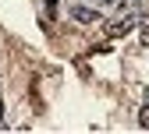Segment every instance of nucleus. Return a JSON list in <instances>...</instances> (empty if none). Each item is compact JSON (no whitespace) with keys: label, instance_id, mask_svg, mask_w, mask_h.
I'll return each mask as SVG.
<instances>
[{"label":"nucleus","instance_id":"1","mask_svg":"<svg viewBox=\"0 0 149 134\" xmlns=\"http://www.w3.org/2000/svg\"><path fill=\"white\" fill-rule=\"evenodd\" d=\"M71 14H74V18H78V21H96V18H100L96 11H89V7H74Z\"/></svg>","mask_w":149,"mask_h":134}]
</instances>
